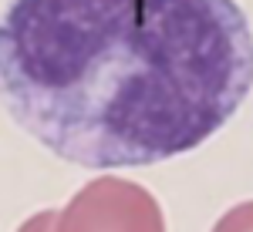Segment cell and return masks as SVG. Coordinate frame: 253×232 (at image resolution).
I'll use <instances>...</instances> for the list:
<instances>
[{"label":"cell","instance_id":"obj_1","mask_svg":"<svg viewBox=\"0 0 253 232\" xmlns=\"http://www.w3.org/2000/svg\"><path fill=\"white\" fill-rule=\"evenodd\" d=\"M253 88L236 0H10L0 101L81 168H142L199 148Z\"/></svg>","mask_w":253,"mask_h":232},{"label":"cell","instance_id":"obj_2","mask_svg":"<svg viewBox=\"0 0 253 232\" xmlns=\"http://www.w3.org/2000/svg\"><path fill=\"white\" fill-rule=\"evenodd\" d=\"M51 232H166V215L145 185L101 175L54 212Z\"/></svg>","mask_w":253,"mask_h":232},{"label":"cell","instance_id":"obj_4","mask_svg":"<svg viewBox=\"0 0 253 232\" xmlns=\"http://www.w3.org/2000/svg\"><path fill=\"white\" fill-rule=\"evenodd\" d=\"M51 226H54V209H44V212H34L31 219H24L17 232H51Z\"/></svg>","mask_w":253,"mask_h":232},{"label":"cell","instance_id":"obj_3","mask_svg":"<svg viewBox=\"0 0 253 232\" xmlns=\"http://www.w3.org/2000/svg\"><path fill=\"white\" fill-rule=\"evenodd\" d=\"M213 232H253V202H240L216 219Z\"/></svg>","mask_w":253,"mask_h":232}]
</instances>
